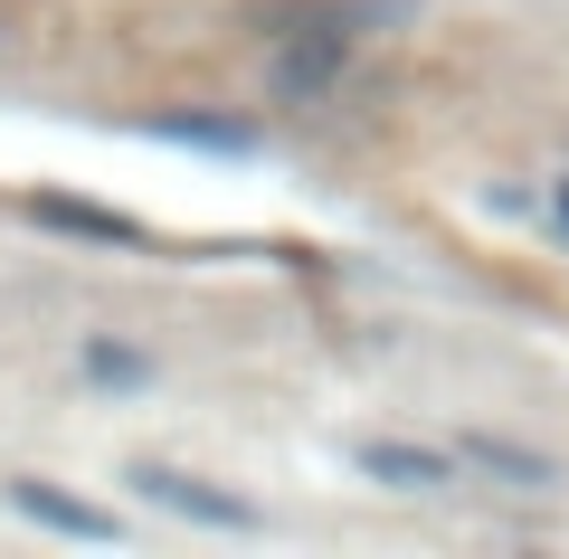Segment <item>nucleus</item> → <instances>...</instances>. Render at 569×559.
Wrapping results in <instances>:
<instances>
[{"instance_id":"obj_1","label":"nucleus","mask_w":569,"mask_h":559,"mask_svg":"<svg viewBox=\"0 0 569 559\" xmlns=\"http://www.w3.org/2000/svg\"><path fill=\"white\" fill-rule=\"evenodd\" d=\"M133 493L181 512V521H200V531H266V512L247 493H219L209 475H181V465H133Z\"/></svg>"},{"instance_id":"obj_2","label":"nucleus","mask_w":569,"mask_h":559,"mask_svg":"<svg viewBox=\"0 0 569 559\" xmlns=\"http://www.w3.org/2000/svg\"><path fill=\"white\" fill-rule=\"evenodd\" d=\"M351 67V39H342V20L332 29H313V39H295V29H276V86L284 96H323L332 77Z\"/></svg>"},{"instance_id":"obj_3","label":"nucleus","mask_w":569,"mask_h":559,"mask_svg":"<svg viewBox=\"0 0 569 559\" xmlns=\"http://www.w3.org/2000/svg\"><path fill=\"white\" fill-rule=\"evenodd\" d=\"M10 512L20 521H39V531H58V540H114V512H96V502H77L67 483H10Z\"/></svg>"},{"instance_id":"obj_4","label":"nucleus","mask_w":569,"mask_h":559,"mask_svg":"<svg viewBox=\"0 0 569 559\" xmlns=\"http://www.w3.org/2000/svg\"><path fill=\"white\" fill-rule=\"evenodd\" d=\"M351 465L370 483H389V493H437L447 483V456L437 446H399V437H351Z\"/></svg>"},{"instance_id":"obj_5","label":"nucleus","mask_w":569,"mask_h":559,"mask_svg":"<svg viewBox=\"0 0 569 559\" xmlns=\"http://www.w3.org/2000/svg\"><path fill=\"white\" fill-rule=\"evenodd\" d=\"M29 219L58 228V238H86V247H142L133 219H114V209H86V200H58V190H39V200H29Z\"/></svg>"},{"instance_id":"obj_6","label":"nucleus","mask_w":569,"mask_h":559,"mask_svg":"<svg viewBox=\"0 0 569 559\" xmlns=\"http://www.w3.org/2000/svg\"><path fill=\"white\" fill-rule=\"evenodd\" d=\"M466 465H475V475L522 483V493H550V483H560V465H550L541 446H512V437H475V446H466Z\"/></svg>"},{"instance_id":"obj_7","label":"nucleus","mask_w":569,"mask_h":559,"mask_svg":"<svg viewBox=\"0 0 569 559\" xmlns=\"http://www.w3.org/2000/svg\"><path fill=\"white\" fill-rule=\"evenodd\" d=\"M142 133H162V142H200V152H247V123H219V114H152Z\"/></svg>"},{"instance_id":"obj_8","label":"nucleus","mask_w":569,"mask_h":559,"mask_svg":"<svg viewBox=\"0 0 569 559\" xmlns=\"http://www.w3.org/2000/svg\"><path fill=\"white\" fill-rule=\"evenodd\" d=\"M86 370L114 380V389H133V380H142V351H123V341H86Z\"/></svg>"},{"instance_id":"obj_9","label":"nucleus","mask_w":569,"mask_h":559,"mask_svg":"<svg viewBox=\"0 0 569 559\" xmlns=\"http://www.w3.org/2000/svg\"><path fill=\"white\" fill-rule=\"evenodd\" d=\"M541 219H550V228H560V238H569V171L550 180V200H541Z\"/></svg>"}]
</instances>
